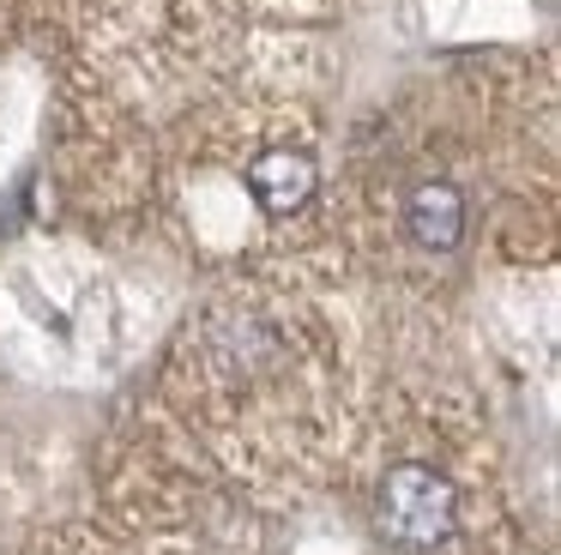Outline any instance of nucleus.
I'll use <instances>...</instances> for the list:
<instances>
[{"mask_svg":"<svg viewBox=\"0 0 561 555\" xmlns=\"http://www.w3.org/2000/svg\"><path fill=\"white\" fill-rule=\"evenodd\" d=\"M404 236L428 253H453L465 241V193L453 181H416L404 200Z\"/></svg>","mask_w":561,"mask_h":555,"instance_id":"nucleus-3","label":"nucleus"},{"mask_svg":"<svg viewBox=\"0 0 561 555\" xmlns=\"http://www.w3.org/2000/svg\"><path fill=\"white\" fill-rule=\"evenodd\" d=\"M375 519L380 537L404 555H435L440 543H453L459 531V483L447 471L423 465V458H399V465L380 477L375 495Z\"/></svg>","mask_w":561,"mask_h":555,"instance_id":"nucleus-1","label":"nucleus"},{"mask_svg":"<svg viewBox=\"0 0 561 555\" xmlns=\"http://www.w3.org/2000/svg\"><path fill=\"white\" fill-rule=\"evenodd\" d=\"M314 157L296 151V145H272V151H260L254 163H248V193H254L260 212L272 217H290L308 205V193H314Z\"/></svg>","mask_w":561,"mask_h":555,"instance_id":"nucleus-2","label":"nucleus"}]
</instances>
